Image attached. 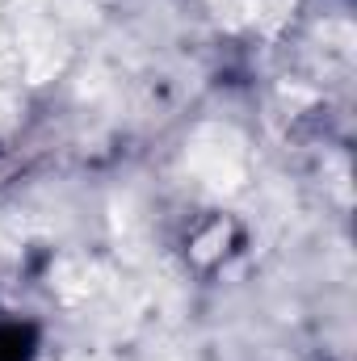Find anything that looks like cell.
<instances>
[{"label": "cell", "instance_id": "cell-3", "mask_svg": "<svg viewBox=\"0 0 357 361\" xmlns=\"http://www.w3.org/2000/svg\"><path fill=\"white\" fill-rule=\"evenodd\" d=\"M214 13L227 21V25H248L257 21V0H210Z\"/></svg>", "mask_w": 357, "mask_h": 361}, {"label": "cell", "instance_id": "cell-1", "mask_svg": "<svg viewBox=\"0 0 357 361\" xmlns=\"http://www.w3.org/2000/svg\"><path fill=\"white\" fill-rule=\"evenodd\" d=\"M189 169L219 193H236L244 185V139L231 126H202L189 143Z\"/></svg>", "mask_w": 357, "mask_h": 361}, {"label": "cell", "instance_id": "cell-4", "mask_svg": "<svg viewBox=\"0 0 357 361\" xmlns=\"http://www.w3.org/2000/svg\"><path fill=\"white\" fill-rule=\"evenodd\" d=\"M0 109H4V114H8V101H4V97H0Z\"/></svg>", "mask_w": 357, "mask_h": 361}, {"label": "cell", "instance_id": "cell-2", "mask_svg": "<svg viewBox=\"0 0 357 361\" xmlns=\"http://www.w3.org/2000/svg\"><path fill=\"white\" fill-rule=\"evenodd\" d=\"M97 277H101V269H97V265H59V273H55V286H59L68 298H85V294H92V290H97Z\"/></svg>", "mask_w": 357, "mask_h": 361}]
</instances>
